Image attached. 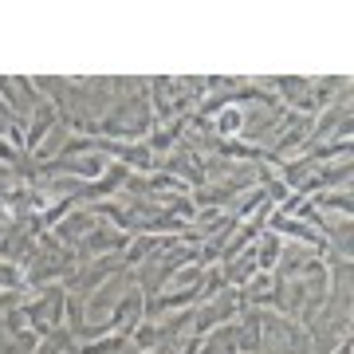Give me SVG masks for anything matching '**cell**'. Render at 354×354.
Segmentation results:
<instances>
[{
	"label": "cell",
	"mask_w": 354,
	"mask_h": 354,
	"mask_svg": "<svg viewBox=\"0 0 354 354\" xmlns=\"http://www.w3.org/2000/svg\"><path fill=\"white\" fill-rule=\"evenodd\" d=\"M55 122H59V111H55V102L51 99H39L36 106H32V114H28V130H24V153H32L39 146V142L48 138L51 130H55Z\"/></svg>",
	"instance_id": "obj_1"
},
{
	"label": "cell",
	"mask_w": 354,
	"mask_h": 354,
	"mask_svg": "<svg viewBox=\"0 0 354 354\" xmlns=\"http://www.w3.org/2000/svg\"><path fill=\"white\" fill-rule=\"evenodd\" d=\"M307 201L315 205L319 213L327 209V213H339L342 221H351L354 205H351V185H342V189H327V193H315V197H307Z\"/></svg>",
	"instance_id": "obj_2"
},
{
	"label": "cell",
	"mask_w": 354,
	"mask_h": 354,
	"mask_svg": "<svg viewBox=\"0 0 354 354\" xmlns=\"http://www.w3.org/2000/svg\"><path fill=\"white\" fill-rule=\"evenodd\" d=\"M83 248H87V256L118 252V248H127V232H102V228L95 225V232H91L87 241H83Z\"/></svg>",
	"instance_id": "obj_3"
},
{
	"label": "cell",
	"mask_w": 354,
	"mask_h": 354,
	"mask_svg": "<svg viewBox=\"0 0 354 354\" xmlns=\"http://www.w3.org/2000/svg\"><path fill=\"white\" fill-rule=\"evenodd\" d=\"M127 346V335H106V339H91L79 346V354H118Z\"/></svg>",
	"instance_id": "obj_4"
},
{
	"label": "cell",
	"mask_w": 354,
	"mask_h": 354,
	"mask_svg": "<svg viewBox=\"0 0 354 354\" xmlns=\"http://www.w3.org/2000/svg\"><path fill=\"white\" fill-rule=\"evenodd\" d=\"M24 283V268L12 260H0V288H20Z\"/></svg>",
	"instance_id": "obj_5"
}]
</instances>
